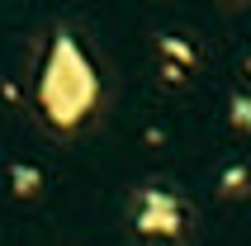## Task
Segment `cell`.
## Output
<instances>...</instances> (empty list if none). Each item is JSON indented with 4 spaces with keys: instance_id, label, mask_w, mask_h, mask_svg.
<instances>
[{
    "instance_id": "obj_1",
    "label": "cell",
    "mask_w": 251,
    "mask_h": 246,
    "mask_svg": "<svg viewBox=\"0 0 251 246\" xmlns=\"http://www.w3.org/2000/svg\"><path fill=\"white\" fill-rule=\"evenodd\" d=\"M90 95H95V76H90V67L81 62V52L62 38L52 62H48V76H43V104L52 109V119L71 123L90 104Z\"/></svg>"
},
{
    "instance_id": "obj_2",
    "label": "cell",
    "mask_w": 251,
    "mask_h": 246,
    "mask_svg": "<svg viewBox=\"0 0 251 246\" xmlns=\"http://www.w3.org/2000/svg\"><path fill=\"white\" fill-rule=\"evenodd\" d=\"M147 199H152V213H147V218H142V227H176V204H171L166 194H147Z\"/></svg>"
},
{
    "instance_id": "obj_3",
    "label": "cell",
    "mask_w": 251,
    "mask_h": 246,
    "mask_svg": "<svg viewBox=\"0 0 251 246\" xmlns=\"http://www.w3.org/2000/svg\"><path fill=\"white\" fill-rule=\"evenodd\" d=\"M161 48H166L171 57H180V62H190V48H185L180 38H161Z\"/></svg>"
},
{
    "instance_id": "obj_4",
    "label": "cell",
    "mask_w": 251,
    "mask_h": 246,
    "mask_svg": "<svg viewBox=\"0 0 251 246\" xmlns=\"http://www.w3.org/2000/svg\"><path fill=\"white\" fill-rule=\"evenodd\" d=\"M232 119H242V128H251V99H237L232 104Z\"/></svg>"
}]
</instances>
